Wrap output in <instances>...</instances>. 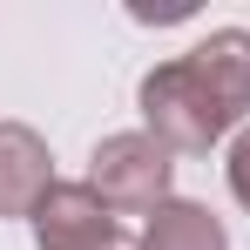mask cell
<instances>
[{
	"label": "cell",
	"instance_id": "5",
	"mask_svg": "<svg viewBox=\"0 0 250 250\" xmlns=\"http://www.w3.org/2000/svg\"><path fill=\"white\" fill-rule=\"evenodd\" d=\"M135 250H230V230H223L203 203L169 196V203L142 223V244H135Z\"/></svg>",
	"mask_w": 250,
	"mask_h": 250
},
{
	"label": "cell",
	"instance_id": "2",
	"mask_svg": "<svg viewBox=\"0 0 250 250\" xmlns=\"http://www.w3.org/2000/svg\"><path fill=\"white\" fill-rule=\"evenodd\" d=\"M169 176H176L169 149L149 128H128V135H108V142L95 149L88 189L108 209H122V216H156V209L169 203Z\"/></svg>",
	"mask_w": 250,
	"mask_h": 250
},
{
	"label": "cell",
	"instance_id": "4",
	"mask_svg": "<svg viewBox=\"0 0 250 250\" xmlns=\"http://www.w3.org/2000/svg\"><path fill=\"white\" fill-rule=\"evenodd\" d=\"M54 189V156L27 122H0V216H34Z\"/></svg>",
	"mask_w": 250,
	"mask_h": 250
},
{
	"label": "cell",
	"instance_id": "3",
	"mask_svg": "<svg viewBox=\"0 0 250 250\" xmlns=\"http://www.w3.org/2000/svg\"><path fill=\"white\" fill-rule=\"evenodd\" d=\"M34 244L41 250H135L115 209L102 203L88 183H54L34 209Z\"/></svg>",
	"mask_w": 250,
	"mask_h": 250
},
{
	"label": "cell",
	"instance_id": "1",
	"mask_svg": "<svg viewBox=\"0 0 250 250\" xmlns=\"http://www.w3.org/2000/svg\"><path fill=\"white\" fill-rule=\"evenodd\" d=\"M250 115V34L216 27L183 61L142 75V122L169 156H203Z\"/></svg>",
	"mask_w": 250,
	"mask_h": 250
},
{
	"label": "cell",
	"instance_id": "6",
	"mask_svg": "<svg viewBox=\"0 0 250 250\" xmlns=\"http://www.w3.org/2000/svg\"><path fill=\"white\" fill-rule=\"evenodd\" d=\"M230 196L250 209V128L237 135V149H230Z\"/></svg>",
	"mask_w": 250,
	"mask_h": 250
}]
</instances>
